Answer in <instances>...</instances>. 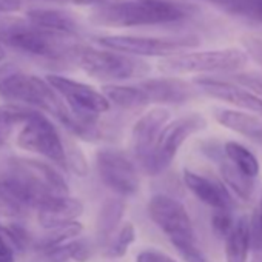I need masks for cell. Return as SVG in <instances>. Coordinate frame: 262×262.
I'll return each mask as SVG.
<instances>
[{"label":"cell","instance_id":"obj_10","mask_svg":"<svg viewBox=\"0 0 262 262\" xmlns=\"http://www.w3.org/2000/svg\"><path fill=\"white\" fill-rule=\"evenodd\" d=\"M96 168L102 182L120 196H131L139 190V176L135 164L119 150L97 151Z\"/></svg>","mask_w":262,"mask_h":262},{"label":"cell","instance_id":"obj_19","mask_svg":"<svg viewBox=\"0 0 262 262\" xmlns=\"http://www.w3.org/2000/svg\"><path fill=\"white\" fill-rule=\"evenodd\" d=\"M30 24L36 28H40L43 31L53 33V34H73L77 30V22L73 16L62 10H31L28 11Z\"/></svg>","mask_w":262,"mask_h":262},{"label":"cell","instance_id":"obj_6","mask_svg":"<svg viewBox=\"0 0 262 262\" xmlns=\"http://www.w3.org/2000/svg\"><path fill=\"white\" fill-rule=\"evenodd\" d=\"M205 126H207V120L204 119V116L198 113L181 116L173 122L167 123L156 142L153 153L142 164L144 170L153 176L165 171L173 162L179 148L184 145V142L193 135L199 133Z\"/></svg>","mask_w":262,"mask_h":262},{"label":"cell","instance_id":"obj_2","mask_svg":"<svg viewBox=\"0 0 262 262\" xmlns=\"http://www.w3.org/2000/svg\"><path fill=\"white\" fill-rule=\"evenodd\" d=\"M190 10L170 0H125L111 5H100L93 20L108 28L155 27L182 22Z\"/></svg>","mask_w":262,"mask_h":262},{"label":"cell","instance_id":"obj_1","mask_svg":"<svg viewBox=\"0 0 262 262\" xmlns=\"http://www.w3.org/2000/svg\"><path fill=\"white\" fill-rule=\"evenodd\" d=\"M53 196H68L67 182L53 167L39 161H17L13 173L0 179V208L10 214L37 210Z\"/></svg>","mask_w":262,"mask_h":262},{"label":"cell","instance_id":"obj_35","mask_svg":"<svg viewBox=\"0 0 262 262\" xmlns=\"http://www.w3.org/2000/svg\"><path fill=\"white\" fill-rule=\"evenodd\" d=\"M62 4H73V5H102L105 0H54Z\"/></svg>","mask_w":262,"mask_h":262},{"label":"cell","instance_id":"obj_29","mask_svg":"<svg viewBox=\"0 0 262 262\" xmlns=\"http://www.w3.org/2000/svg\"><path fill=\"white\" fill-rule=\"evenodd\" d=\"M28 236L19 227H5L0 225V247L8 248L14 253L22 251L27 247Z\"/></svg>","mask_w":262,"mask_h":262},{"label":"cell","instance_id":"obj_39","mask_svg":"<svg viewBox=\"0 0 262 262\" xmlns=\"http://www.w3.org/2000/svg\"><path fill=\"white\" fill-rule=\"evenodd\" d=\"M259 86H260V88H262V82H260V83H259Z\"/></svg>","mask_w":262,"mask_h":262},{"label":"cell","instance_id":"obj_9","mask_svg":"<svg viewBox=\"0 0 262 262\" xmlns=\"http://www.w3.org/2000/svg\"><path fill=\"white\" fill-rule=\"evenodd\" d=\"M17 145L59 165H67V150L56 126L45 114L39 111H34L33 116L24 123V128L17 136Z\"/></svg>","mask_w":262,"mask_h":262},{"label":"cell","instance_id":"obj_22","mask_svg":"<svg viewBox=\"0 0 262 262\" xmlns=\"http://www.w3.org/2000/svg\"><path fill=\"white\" fill-rule=\"evenodd\" d=\"M205 2L231 16L262 24V0H205Z\"/></svg>","mask_w":262,"mask_h":262},{"label":"cell","instance_id":"obj_11","mask_svg":"<svg viewBox=\"0 0 262 262\" xmlns=\"http://www.w3.org/2000/svg\"><path fill=\"white\" fill-rule=\"evenodd\" d=\"M0 40L27 54L48 57V59H56L62 56L63 53L71 54L73 51V48L67 50L62 45V42L59 40V34L43 31L33 25L31 27H11L5 30L4 33H0Z\"/></svg>","mask_w":262,"mask_h":262},{"label":"cell","instance_id":"obj_24","mask_svg":"<svg viewBox=\"0 0 262 262\" xmlns=\"http://www.w3.org/2000/svg\"><path fill=\"white\" fill-rule=\"evenodd\" d=\"M33 108L19 103L0 105V147L7 142L8 136L11 135V129L17 123H25L33 116Z\"/></svg>","mask_w":262,"mask_h":262},{"label":"cell","instance_id":"obj_27","mask_svg":"<svg viewBox=\"0 0 262 262\" xmlns=\"http://www.w3.org/2000/svg\"><path fill=\"white\" fill-rule=\"evenodd\" d=\"M135 239H136L135 227L131 225L129 222H125L119 228V231L114 236L110 237L105 254L110 256V257H120V256H123L126 253L128 247L135 242Z\"/></svg>","mask_w":262,"mask_h":262},{"label":"cell","instance_id":"obj_28","mask_svg":"<svg viewBox=\"0 0 262 262\" xmlns=\"http://www.w3.org/2000/svg\"><path fill=\"white\" fill-rule=\"evenodd\" d=\"M123 210H125V205L122 201H110L103 205L100 211V217H99V231L103 234V237L111 236L117 222L122 219Z\"/></svg>","mask_w":262,"mask_h":262},{"label":"cell","instance_id":"obj_37","mask_svg":"<svg viewBox=\"0 0 262 262\" xmlns=\"http://www.w3.org/2000/svg\"><path fill=\"white\" fill-rule=\"evenodd\" d=\"M256 214L262 219V198H260V204H259V208L256 210Z\"/></svg>","mask_w":262,"mask_h":262},{"label":"cell","instance_id":"obj_32","mask_svg":"<svg viewBox=\"0 0 262 262\" xmlns=\"http://www.w3.org/2000/svg\"><path fill=\"white\" fill-rule=\"evenodd\" d=\"M211 222H213V227H214V230L219 233V234H224L225 237L231 233V230L234 228V221L231 219V216H230V213H228V210H224V211H216L214 214H213V219H211Z\"/></svg>","mask_w":262,"mask_h":262},{"label":"cell","instance_id":"obj_12","mask_svg":"<svg viewBox=\"0 0 262 262\" xmlns=\"http://www.w3.org/2000/svg\"><path fill=\"white\" fill-rule=\"evenodd\" d=\"M45 80L27 74L14 63L0 65V96L10 103L37 108Z\"/></svg>","mask_w":262,"mask_h":262},{"label":"cell","instance_id":"obj_25","mask_svg":"<svg viewBox=\"0 0 262 262\" xmlns=\"http://www.w3.org/2000/svg\"><path fill=\"white\" fill-rule=\"evenodd\" d=\"M224 151H225L227 159L236 168H239L244 174H247L248 178H253L254 179L259 174L260 167H259L257 158L247 147H244L242 144L234 142V141H230V142L225 144Z\"/></svg>","mask_w":262,"mask_h":262},{"label":"cell","instance_id":"obj_13","mask_svg":"<svg viewBox=\"0 0 262 262\" xmlns=\"http://www.w3.org/2000/svg\"><path fill=\"white\" fill-rule=\"evenodd\" d=\"M168 117L170 111L167 108L158 106L138 119L133 129H131V148H133V153L136 159H139L141 165L153 153Z\"/></svg>","mask_w":262,"mask_h":262},{"label":"cell","instance_id":"obj_14","mask_svg":"<svg viewBox=\"0 0 262 262\" xmlns=\"http://www.w3.org/2000/svg\"><path fill=\"white\" fill-rule=\"evenodd\" d=\"M194 83L207 96L224 100L233 106L242 108L245 111H250L251 114L262 117V97L251 93L250 90L213 77H199L194 80Z\"/></svg>","mask_w":262,"mask_h":262},{"label":"cell","instance_id":"obj_17","mask_svg":"<svg viewBox=\"0 0 262 262\" xmlns=\"http://www.w3.org/2000/svg\"><path fill=\"white\" fill-rule=\"evenodd\" d=\"M150 103H182L196 96L194 86L174 76L139 82Z\"/></svg>","mask_w":262,"mask_h":262},{"label":"cell","instance_id":"obj_26","mask_svg":"<svg viewBox=\"0 0 262 262\" xmlns=\"http://www.w3.org/2000/svg\"><path fill=\"white\" fill-rule=\"evenodd\" d=\"M50 262H67L74 259L77 262H85L90 256V248L83 241H70L63 245L45 250Z\"/></svg>","mask_w":262,"mask_h":262},{"label":"cell","instance_id":"obj_18","mask_svg":"<svg viewBox=\"0 0 262 262\" xmlns=\"http://www.w3.org/2000/svg\"><path fill=\"white\" fill-rule=\"evenodd\" d=\"M213 116L222 126L262 144V117L251 113H241L225 108H214Z\"/></svg>","mask_w":262,"mask_h":262},{"label":"cell","instance_id":"obj_34","mask_svg":"<svg viewBox=\"0 0 262 262\" xmlns=\"http://www.w3.org/2000/svg\"><path fill=\"white\" fill-rule=\"evenodd\" d=\"M244 47H245V53L262 67V39H256V37H247L244 39Z\"/></svg>","mask_w":262,"mask_h":262},{"label":"cell","instance_id":"obj_30","mask_svg":"<svg viewBox=\"0 0 262 262\" xmlns=\"http://www.w3.org/2000/svg\"><path fill=\"white\" fill-rule=\"evenodd\" d=\"M83 227L82 224L79 222H73L70 225H65L62 228H57V230H53L54 233L45 241V250H50V248H54V247H59V245H63L67 242H70L73 237L79 236L82 233Z\"/></svg>","mask_w":262,"mask_h":262},{"label":"cell","instance_id":"obj_21","mask_svg":"<svg viewBox=\"0 0 262 262\" xmlns=\"http://www.w3.org/2000/svg\"><path fill=\"white\" fill-rule=\"evenodd\" d=\"M250 251V222L247 217H239L234 228L227 236L225 259L227 262H247Z\"/></svg>","mask_w":262,"mask_h":262},{"label":"cell","instance_id":"obj_33","mask_svg":"<svg viewBox=\"0 0 262 262\" xmlns=\"http://www.w3.org/2000/svg\"><path fill=\"white\" fill-rule=\"evenodd\" d=\"M136 262H176V260L164 251L147 248L136 256Z\"/></svg>","mask_w":262,"mask_h":262},{"label":"cell","instance_id":"obj_8","mask_svg":"<svg viewBox=\"0 0 262 262\" xmlns=\"http://www.w3.org/2000/svg\"><path fill=\"white\" fill-rule=\"evenodd\" d=\"M47 82L59 93L73 114L88 126H96L97 117L110 110V100L91 85L57 74H48Z\"/></svg>","mask_w":262,"mask_h":262},{"label":"cell","instance_id":"obj_36","mask_svg":"<svg viewBox=\"0 0 262 262\" xmlns=\"http://www.w3.org/2000/svg\"><path fill=\"white\" fill-rule=\"evenodd\" d=\"M14 254H16L14 251L0 247V262H16V256Z\"/></svg>","mask_w":262,"mask_h":262},{"label":"cell","instance_id":"obj_20","mask_svg":"<svg viewBox=\"0 0 262 262\" xmlns=\"http://www.w3.org/2000/svg\"><path fill=\"white\" fill-rule=\"evenodd\" d=\"M102 93L110 100V103H114L119 108H125V110L141 108V106H145L150 103L145 91L142 90V86L139 83L138 85L110 83V85L103 86Z\"/></svg>","mask_w":262,"mask_h":262},{"label":"cell","instance_id":"obj_5","mask_svg":"<svg viewBox=\"0 0 262 262\" xmlns=\"http://www.w3.org/2000/svg\"><path fill=\"white\" fill-rule=\"evenodd\" d=\"M248 54L241 48H222L208 51H187L159 62L158 68L165 76L194 73H236L247 65Z\"/></svg>","mask_w":262,"mask_h":262},{"label":"cell","instance_id":"obj_23","mask_svg":"<svg viewBox=\"0 0 262 262\" xmlns=\"http://www.w3.org/2000/svg\"><path fill=\"white\" fill-rule=\"evenodd\" d=\"M219 171H221V176H222L224 182L227 184V187H230L242 201H248L253 196L254 179L248 178L247 174H244L228 159L222 161L219 164Z\"/></svg>","mask_w":262,"mask_h":262},{"label":"cell","instance_id":"obj_38","mask_svg":"<svg viewBox=\"0 0 262 262\" xmlns=\"http://www.w3.org/2000/svg\"><path fill=\"white\" fill-rule=\"evenodd\" d=\"M4 57H5V50H4V47L0 45V62L4 60Z\"/></svg>","mask_w":262,"mask_h":262},{"label":"cell","instance_id":"obj_16","mask_svg":"<svg viewBox=\"0 0 262 262\" xmlns=\"http://www.w3.org/2000/svg\"><path fill=\"white\" fill-rule=\"evenodd\" d=\"M184 182L187 188L205 205L214 208L216 211L230 210L233 207V199L224 184L207 178L204 174L194 173L191 170H184Z\"/></svg>","mask_w":262,"mask_h":262},{"label":"cell","instance_id":"obj_3","mask_svg":"<svg viewBox=\"0 0 262 262\" xmlns=\"http://www.w3.org/2000/svg\"><path fill=\"white\" fill-rule=\"evenodd\" d=\"M148 214L184 257L191 262L204 260V256L196 245L193 222L179 201L167 194H156L148 202Z\"/></svg>","mask_w":262,"mask_h":262},{"label":"cell","instance_id":"obj_15","mask_svg":"<svg viewBox=\"0 0 262 262\" xmlns=\"http://www.w3.org/2000/svg\"><path fill=\"white\" fill-rule=\"evenodd\" d=\"M83 213V204L70 196H53L37 208V221L45 230H57L73 222Z\"/></svg>","mask_w":262,"mask_h":262},{"label":"cell","instance_id":"obj_7","mask_svg":"<svg viewBox=\"0 0 262 262\" xmlns=\"http://www.w3.org/2000/svg\"><path fill=\"white\" fill-rule=\"evenodd\" d=\"M96 42L106 50L128 54V56H148V57H171L187 53L198 45V39L191 36L178 37H148V36H99Z\"/></svg>","mask_w":262,"mask_h":262},{"label":"cell","instance_id":"obj_31","mask_svg":"<svg viewBox=\"0 0 262 262\" xmlns=\"http://www.w3.org/2000/svg\"><path fill=\"white\" fill-rule=\"evenodd\" d=\"M250 262H262V219L254 213L250 222Z\"/></svg>","mask_w":262,"mask_h":262},{"label":"cell","instance_id":"obj_4","mask_svg":"<svg viewBox=\"0 0 262 262\" xmlns=\"http://www.w3.org/2000/svg\"><path fill=\"white\" fill-rule=\"evenodd\" d=\"M71 56L86 74L106 82L136 79L148 74L150 71V65L142 59L106 48L97 50L91 47H73Z\"/></svg>","mask_w":262,"mask_h":262}]
</instances>
